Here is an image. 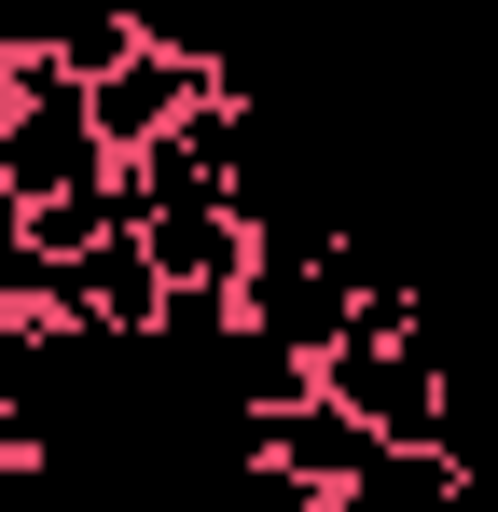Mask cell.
Here are the masks:
<instances>
[{
  "instance_id": "cell-1",
  "label": "cell",
  "mask_w": 498,
  "mask_h": 512,
  "mask_svg": "<svg viewBox=\"0 0 498 512\" xmlns=\"http://www.w3.org/2000/svg\"><path fill=\"white\" fill-rule=\"evenodd\" d=\"M319 388H332V402H346L360 429H374V443H443V416H457V374H443L429 319H415V333L360 319V333L319 360Z\"/></svg>"
},
{
  "instance_id": "cell-3",
  "label": "cell",
  "mask_w": 498,
  "mask_h": 512,
  "mask_svg": "<svg viewBox=\"0 0 498 512\" xmlns=\"http://www.w3.org/2000/svg\"><path fill=\"white\" fill-rule=\"evenodd\" d=\"M139 236H153V263H166V291H222V305H236V277H249V250H263V236H249L236 208H166V222H139Z\"/></svg>"
},
{
  "instance_id": "cell-2",
  "label": "cell",
  "mask_w": 498,
  "mask_h": 512,
  "mask_svg": "<svg viewBox=\"0 0 498 512\" xmlns=\"http://www.w3.org/2000/svg\"><path fill=\"white\" fill-rule=\"evenodd\" d=\"M236 333L277 346V360H332V346L360 333V291H346V263L305 250V236H263L236 277Z\"/></svg>"
}]
</instances>
